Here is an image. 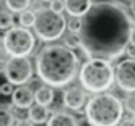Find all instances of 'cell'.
Listing matches in <instances>:
<instances>
[{"label":"cell","instance_id":"cell-19","mask_svg":"<svg viewBox=\"0 0 135 126\" xmlns=\"http://www.w3.org/2000/svg\"><path fill=\"white\" fill-rule=\"evenodd\" d=\"M67 28H69L70 32L78 34L80 32V28H81V18L80 16H72L69 19V23H67Z\"/></svg>","mask_w":135,"mask_h":126},{"label":"cell","instance_id":"cell-5","mask_svg":"<svg viewBox=\"0 0 135 126\" xmlns=\"http://www.w3.org/2000/svg\"><path fill=\"white\" fill-rule=\"evenodd\" d=\"M67 21L62 13L54 12L52 8H39L36 12V23L34 31L37 37L46 42L57 41L65 32Z\"/></svg>","mask_w":135,"mask_h":126},{"label":"cell","instance_id":"cell-26","mask_svg":"<svg viewBox=\"0 0 135 126\" xmlns=\"http://www.w3.org/2000/svg\"><path fill=\"white\" fill-rule=\"evenodd\" d=\"M120 126H133V116L122 118V120H120Z\"/></svg>","mask_w":135,"mask_h":126},{"label":"cell","instance_id":"cell-8","mask_svg":"<svg viewBox=\"0 0 135 126\" xmlns=\"http://www.w3.org/2000/svg\"><path fill=\"white\" fill-rule=\"evenodd\" d=\"M115 81L125 92H135V58H125L115 66Z\"/></svg>","mask_w":135,"mask_h":126},{"label":"cell","instance_id":"cell-30","mask_svg":"<svg viewBox=\"0 0 135 126\" xmlns=\"http://www.w3.org/2000/svg\"><path fill=\"white\" fill-rule=\"evenodd\" d=\"M42 2H51V0H42Z\"/></svg>","mask_w":135,"mask_h":126},{"label":"cell","instance_id":"cell-29","mask_svg":"<svg viewBox=\"0 0 135 126\" xmlns=\"http://www.w3.org/2000/svg\"><path fill=\"white\" fill-rule=\"evenodd\" d=\"M133 126H135V115H133Z\"/></svg>","mask_w":135,"mask_h":126},{"label":"cell","instance_id":"cell-1","mask_svg":"<svg viewBox=\"0 0 135 126\" xmlns=\"http://www.w3.org/2000/svg\"><path fill=\"white\" fill-rule=\"evenodd\" d=\"M135 36V19L122 3L94 2L81 16L80 47L88 58L112 62L125 53Z\"/></svg>","mask_w":135,"mask_h":126},{"label":"cell","instance_id":"cell-17","mask_svg":"<svg viewBox=\"0 0 135 126\" xmlns=\"http://www.w3.org/2000/svg\"><path fill=\"white\" fill-rule=\"evenodd\" d=\"M13 26V15L8 10H0V29H10Z\"/></svg>","mask_w":135,"mask_h":126},{"label":"cell","instance_id":"cell-10","mask_svg":"<svg viewBox=\"0 0 135 126\" xmlns=\"http://www.w3.org/2000/svg\"><path fill=\"white\" fill-rule=\"evenodd\" d=\"M12 102L16 108H30L34 102V92L26 86H20L12 94Z\"/></svg>","mask_w":135,"mask_h":126},{"label":"cell","instance_id":"cell-24","mask_svg":"<svg viewBox=\"0 0 135 126\" xmlns=\"http://www.w3.org/2000/svg\"><path fill=\"white\" fill-rule=\"evenodd\" d=\"M125 53H127L129 58H135V42H133V41L127 45V48H125Z\"/></svg>","mask_w":135,"mask_h":126},{"label":"cell","instance_id":"cell-15","mask_svg":"<svg viewBox=\"0 0 135 126\" xmlns=\"http://www.w3.org/2000/svg\"><path fill=\"white\" fill-rule=\"evenodd\" d=\"M5 5L13 13H21L31 5V0H5Z\"/></svg>","mask_w":135,"mask_h":126},{"label":"cell","instance_id":"cell-23","mask_svg":"<svg viewBox=\"0 0 135 126\" xmlns=\"http://www.w3.org/2000/svg\"><path fill=\"white\" fill-rule=\"evenodd\" d=\"M0 92H2L3 95H12L13 94V84L10 81L5 83V84H2V86H0Z\"/></svg>","mask_w":135,"mask_h":126},{"label":"cell","instance_id":"cell-18","mask_svg":"<svg viewBox=\"0 0 135 126\" xmlns=\"http://www.w3.org/2000/svg\"><path fill=\"white\" fill-rule=\"evenodd\" d=\"M15 115L10 110L0 108V126H15Z\"/></svg>","mask_w":135,"mask_h":126},{"label":"cell","instance_id":"cell-22","mask_svg":"<svg viewBox=\"0 0 135 126\" xmlns=\"http://www.w3.org/2000/svg\"><path fill=\"white\" fill-rule=\"evenodd\" d=\"M124 107H125V110H127L129 113L135 115V95H129L127 100H125V103H124Z\"/></svg>","mask_w":135,"mask_h":126},{"label":"cell","instance_id":"cell-16","mask_svg":"<svg viewBox=\"0 0 135 126\" xmlns=\"http://www.w3.org/2000/svg\"><path fill=\"white\" fill-rule=\"evenodd\" d=\"M20 24L21 26H25V28H31V26H34V23H36V12H33V10H23V12L20 13Z\"/></svg>","mask_w":135,"mask_h":126},{"label":"cell","instance_id":"cell-11","mask_svg":"<svg viewBox=\"0 0 135 126\" xmlns=\"http://www.w3.org/2000/svg\"><path fill=\"white\" fill-rule=\"evenodd\" d=\"M65 10L70 16H83L93 5V0H64Z\"/></svg>","mask_w":135,"mask_h":126},{"label":"cell","instance_id":"cell-25","mask_svg":"<svg viewBox=\"0 0 135 126\" xmlns=\"http://www.w3.org/2000/svg\"><path fill=\"white\" fill-rule=\"evenodd\" d=\"M15 126H34V123L30 118H21V120H18L15 123Z\"/></svg>","mask_w":135,"mask_h":126},{"label":"cell","instance_id":"cell-28","mask_svg":"<svg viewBox=\"0 0 135 126\" xmlns=\"http://www.w3.org/2000/svg\"><path fill=\"white\" fill-rule=\"evenodd\" d=\"M130 12H132V15L135 16V0H132V2H130Z\"/></svg>","mask_w":135,"mask_h":126},{"label":"cell","instance_id":"cell-6","mask_svg":"<svg viewBox=\"0 0 135 126\" xmlns=\"http://www.w3.org/2000/svg\"><path fill=\"white\" fill-rule=\"evenodd\" d=\"M36 44L33 32L25 26H12L3 36V47L10 57H28Z\"/></svg>","mask_w":135,"mask_h":126},{"label":"cell","instance_id":"cell-14","mask_svg":"<svg viewBox=\"0 0 135 126\" xmlns=\"http://www.w3.org/2000/svg\"><path fill=\"white\" fill-rule=\"evenodd\" d=\"M34 100L39 105H51L54 102V91L52 86H41L39 89L34 92Z\"/></svg>","mask_w":135,"mask_h":126},{"label":"cell","instance_id":"cell-4","mask_svg":"<svg viewBox=\"0 0 135 126\" xmlns=\"http://www.w3.org/2000/svg\"><path fill=\"white\" fill-rule=\"evenodd\" d=\"M115 79V70L108 60L90 58L80 70V83L86 91L103 92L109 89Z\"/></svg>","mask_w":135,"mask_h":126},{"label":"cell","instance_id":"cell-12","mask_svg":"<svg viewBox=\"0 0 135 126\" xmlns=\"http://www.w3.org/2000/svg\"><path fill=\"white\" fill-rule=\"evenodd\" d=\"M47 126H78V121L72 113L57 112L47 120Z\"/></svg>","mask_w":135,"mask_h":126},{"label":"cell","instance_id":"cell-3","mask_svg":"<svg viewBox=\"0 0 135 126\" xmlns=\"http://www.w3.org/2000/svg\"><path fill=\"white\" fill-rule=\"evenodd\" d=\"M85 113L94 126H117L124 116V103L112 94H98L88 100Z\"/></svg>","mask_w":135,"mask_h":126},{"label":"cell","instance_id":"cell-7","mask_svg":"<svg viewBox=\"0 0 135 126\" xmlns=\"http://www.w3.org/2000/svg\"><path fill=\"white\" fill-rule=\"evenodd\" d=\"M5 76L12 84L21 86L33 76V65L26 57H12L5 65Z\"/></svg>","mask_w":135,"mask_h":126},{"label":"cell","instance_id":"cell-2","mask_svg":"<svg viewBox=\"0 0 135 126\" xmlns=\"http://www.w3.org/2000/svg\"><path fill=\"white\" fill-rule=\"evenodd\" d=\"M78 71V57L67 45H46L36 57V73L52 87L70 84Z\"/></svg>","mask_w":135,"mask_h":126},{"label":"cell","instance_id":"cell-9","mask_svg":"<svg viewBox=\"0 0 135 126\" xmlns=\"http://www.w3.org/2000/svg\"><path fill=\"white\" fill-rule=\"evenodd\" d=\"M85 102H86V94L81 87L73 86L64 92V105L67 108L75 110V112H81Z\"/></svg>","mask_w":135,"mask_h":126},{"label":"cell","instance_id":"cell-27","mask_svg":"<svg viewBox=\"0 0 135 126\" xmlns=\"http://www.w3.org/2000/svg\"><path fill=\"white\" fill-rule=\"evenodd\" d=\"M78 126H94V124H91L88 120H81V121H78Z\"/></svg>","mask_w":135,"mask_h":126},{"label":"cell","instance_id":"cell-20","mask_svg":"<svg viewBox=\"0 0 135 126\" xmlns=\"http://www.w3.org/2000/svg\"><path fill=\"white\" fill-rule=\"evenodd\" d=\"M65 45L70 47V48H78L80 47V37H78V34L70 32L69 36L65 37Z\"/></svg>","mask_w":135,"mask_h":126},{"label":"cell","instance_id":"cell-21","mask_svg":"<svg viewBox=\"0 0 135 126\" xmlns=\"http://www.w3.org/2000/svg\"><path fill=\"white\" fill-rule=\"evenodd\" d=\"M49 8H52L54 12H57V13H62L65 10V2H64V0H51Z\"/></svg>","mask_w":135,"mask_h":126},{"label":"cell","instance_id":"cell-13","mask_svg":"<svg viewBox=\"0 0 135 126\" xmlns=\"http://www.w3.org/2000/svg\"><path fill=\"white\" fill-rule=\"evenodd\" d=\"M28 118H30L34 124L47 123V120H49V108H47L46 105L36 103L34 107H30V113H28Z\"/></svg>","mask_w":135,"mask_h":126}]
</instances>
